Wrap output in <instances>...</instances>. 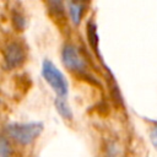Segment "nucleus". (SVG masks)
<instances>
[{
  "instance_id": "f257e3e1",
  "label": "nucleus",
  "mask_w": 157,
  "mask_h": 157,
  "mask_svg": "<svg viewBox=\"0 0 157 157\" xmlns=\"http://www.w3.org/2000/svg\"><path fill=\"white\" fill-rule=\"evenodd\" d=\"M43 123L28 121V123H9L4 128V132L7 137L15 142L27 146L34 142L43 131Z\"/></svg>"
},
{
  "instance_id": "f03ea898",
  "label": "nucleus",
  "mask_w": 157,
  "mask_h": 157,
  "mask_svg": "<svg viewBox=\"0 0 157 157\" xmlns=\"http://www.w3.org/2000/svg\"><path fill=\"white\" fill-rule=\"evenodd\" d=\"M42 76L45 82L56 93V97H66L69 92V83L65 75L50 60H44L42 64Z\"/></svg>"
},
{
  "instance_id": "7ed1b4c3",
  "label": "nucleus",
  "mask_w": 157,
  "mask_h": 157,
  "mask_svg": "<svg viewBox=\"0 0 157 157\" xmlns=\"http://www.w3.org/2000/svg\"><path fill=\"white\" fill-rule=\"evenodd\" d=\"M61 60L66 69L77 74V75H86L87 72V61L80 53V50L72 44H65L61 50Z\"/></svg>"
},
{
  "instance_id": "20e7f679",
  "label": "nucleus",
  "mask_w": 157,
  "mask_h": 157,
  "mask_svg": "<svg viewBox=\"0 0 157 157\" xmlns=\"http://www.w3.org/2000/svg\"><path fill=\"white\" fill-rule=\"evenodd\" d=\"M2 58H4V67L6 70H13L20 67L26 61L27 52L22 43L17 40H12L5 45L2 50Z\"/></svg>"
},
{
  "instance_id": "39448f33",
  "label": "nucleus",
  "mask_w": 157,
  "mask_h": 157,
  "mask_svg": "<svg viewBox=\"0 0 157 157\" xmlns=\"http://www.w3.org/2000/svg\"><path fill=\"white\" fill-rule=\"evenodd\" d=\"M67 11L69 16L74 25H78L82 20L85 12V5L81 0H69L67 1Z\"/></svg>"
},
{
  "instance_id": "423d86ee",
  "label": "nucleus",
  "mask_w": 157,
  "mask_h": 157,
  "mask_svg": "<svg viewBox=\"0 0 157 157\" xmlns=\"http://www.w3.org/2000/svg\"><path fill=\"white\" fill-rule=\"evenodd\" d=\"M54 104H55L56 112L64 119H66V120L72 119V110H71V108H70V105H69V103L66 101V97H56Z\"/></svg>"
},
{
  "instance_id": "0eeeda50",
  "label": "nucleus",
  "mask_w": 157,
  "mask_h": 157,
  "mask_svg": "<svg viewBox=\"0 0 157 157\" xmlns=\"http://www.w3.org/2000/svg\"><path fill=\"white\" fill-rule=\"evenodd\" d=\"M87 39L92 49L98 53V34H97V28L93 22L87 23Z\"/></svg>"
},
{
  "instance_id": "6e6552de",
  "label": "nucleus",
  "mask_w": 157,
  "mask_h": 157,
  "mask_svg": "<svg viewBox=\"0 0 157 157\" xmlns=\"http://www.w3.org/2000/svg\"><path fill=\"white\" fill-rule=\"evenodd\" d=\"M49 11L56 17H64L65 13V4L64 0H47Z\"/></svg>"
},
{
  "instance_id": "1a4fd4ad",
  "label": "nucleus",
  "mask_w": 157,
  "mask_h": 157,
  "mask_svg": "<svg viewBox=\"0 0 157 157\" xmlns=\"http://www.w3.org/2000/svg\"><path fill=\"white\" fill-rule=\"evenodd\" d=\"M105 155H107V157H121V150L117 142L110 141L107 144Z\"/></svg>"
},
{
  "instance_id": "9d476101",
  "label": "nucleus",
  "mask_w": 157,
  "mask_h": 157,
  "mask_svg": "<svg viewBox=\"0 0 157 157\" xmlns=\"http://www.w3.org/2000/svg\"><path fill=\"white\" fill-rule=\"evenodd\" d=\"M11 153H12L11 145L7 141V139L2 136L1 142H0V157H11Z\"/></svg>"
},
{
  "instance_id": "9b49d317",
  "label": "nucleus",
  "mask_w": 157,
  "mask_h": 157,
  "mask_svg": "<svg viewBox=\"0 0 157 157\" xmlns=\"http://www.w3.org/2000/svg\"><path fill=\"white\" fill-rule=\"evenodd\" d=\"M25 23H26L25 18H23V16L21 13H18V12H13L12 13V25H13L15 28L22 29L25 27Z\"/></svg>"
},
{
  "instance_id": "f8f14e48",
  "label": "nucleus",
  "mask_w": 157,
  "mask_h": 157,
  "mask_svg": "<svg viewBox=\"0 0 157 157\" xmlns=\"http://www.w3.org/2000/svg\"><path fill=\"white\" fill-rule=\"evenodd\" d=\"M150 141H151V144H152V146L157 150V124L155 125V126H152L151 128V130H150Z\"/></svg>"
},
{
  "instance_id": "ddd939ff",
  "label": "nucleus",
  "mask_w": 157,
  "mask_h": 157,
  "mask_svg": "<svg viewBox=\"0 0 157 157\" xmlns=\"http://www.w3.org/2000/svg\"><path fill=\"white\" fill-rule=\"evenodd\" d=\"M81 1H85V0H81Z\"/></svg>"
}]
</instances>
